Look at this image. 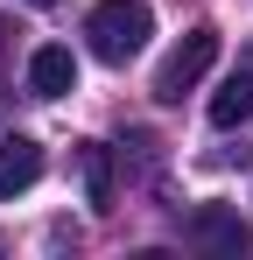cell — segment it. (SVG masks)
<instances>
[{
    "instance_id": "obj_1",
    "label": "cell",
    "mask_w": 253,
    "mask_h": 260,
    "mask_svg": "<svg viewBox=\"0 0 253 260\" xmlns=\"http://www.w3.org/2000/svg\"><path fill=\"white\" fill-rule=\"evenodd\" d=\"M155 36V14H148V0H99L91 14H84V43L99 63H126V56H141Z\"/></svg>"
},
{
    "instance_id": "obj_2",
    "label": "cell",
    "mask_w": 253,
    "mask_h": 260,
    "mask_svg": "<svg viewBox=\"0 0 253 260\" xmlns=\"http://www.w3.org/2000/svg\"><path fill=\"white\" fill-rule=\"evenodd\" d=\"M211 63H218V28H211V21H197V28H190V36L162 56V71H155V99H162V106H176L183 91H197V78H204Z\"/></svg>"
},
{
    "instance_id": "obj_3",
    "label": "cell",
    "mask_w": 253,
    "mask_h": 260,
    "mask_svg": "<svg viewBox=\"0 0 253 260\" xmlns=\"http://www.w3.org/2000/svg\"><path fill=\"white\" fill-rule=\"evenodd\" d=\"M183 239H190V246H204V253H246L253 260V225L239 211H225V204H197V211L183 218Z\"/></svg>"
},
{
    "instance_id": "obj_4",
    "label": "cell",
    "mask_w": 253,
    "mask_h": 260,
    "mask_svg": "<svg viewBox=\"0 0 253 260\" xmlns=\"http://www.w3.org/2000/svg\"><path fill=\"white\" fill-rule=\"evenodd\" d=\"M211 127L218 134H253V49H239V63L225 71V85L211 91Z\"/></svg>"
},
{
    "instance_id": "obj_5",
    "label": "cell",
    "mask_w": 253,
    "mask_h": 260,
    "mask_svg": "<svg viewBox=\"0 0 253 260\" xmlns=\"http://www.w3.org/2000/svg\"><path fill=\"white\" fill-rule=\"evenodd\" d=\"M28 91L36 99H64V91H78V56L64 43H42L36 56H28Z\"/></svg>"
},
{
    "instance_id": "obj_6",
    "label": "cell",
    "mask_w": 253,
    "mask_h": 260,
    "mask_svg": "<svg viewBox=\"0 0 253 260\" xmlns=\"http://www.w3.org/2000/svg\"><path fill=\"white\" fill-rule=\"evenodd\" d=\"M36 176H42V148L28 141V134H7V141H0V204L21 197Z\"/></svg>"
},
{
    "instance_id": "obj_7",
    "label": "cell",
    "mask_w": 253,
    "mask_h": 260,
    "mask_svg": "<svg viewBox=\"0 0 253 260\" xmlns=\"http://www.w3.org/2000/svg\"><path fill=\"white\" fill-rule=\"evenodd\" d=\"M78 176H84V204L106 211V204H113V155H106L99 141H78Z\"/></svg>"
},
{
    "instance_id": "obj_8",
    "label": "cell",
    "mask_w": 253,
    "mask_h": 260,
    "mask_svg": "<svg viewBox=\"0 0 253 260\" xmlns=\"http://www.w3.org/2000/svg\"><path fill=\"white\" fill-rule=\"evenodd\" d=\"M0 56H7V21H0Z\"/></svg>"
},
{
    "instance_id": "obj_9",
    "label": "cell",
    "mask_w": 253,
    "mask_h": 260,
    "mask_svg": "<svg viewBox=\"0 0 253 260\" xmlns=\"http://www.w3.org/2000/svg\"><path fill=\"white\" fill-rule=\"evenodd\" d=\"M28 7H56V0H28Z\"/></svg>"
}]
</instances>
